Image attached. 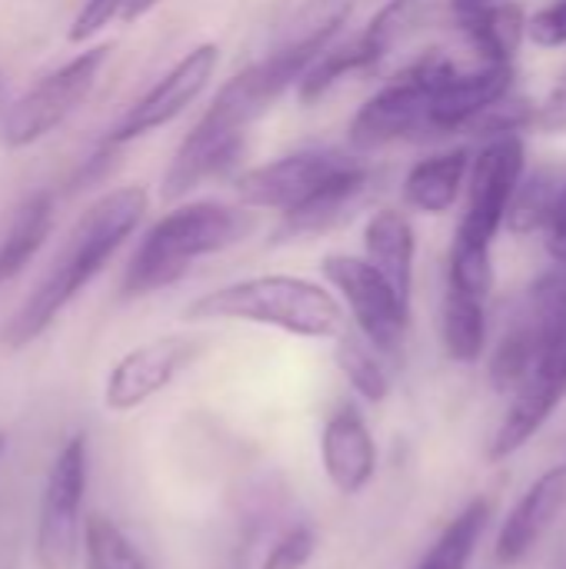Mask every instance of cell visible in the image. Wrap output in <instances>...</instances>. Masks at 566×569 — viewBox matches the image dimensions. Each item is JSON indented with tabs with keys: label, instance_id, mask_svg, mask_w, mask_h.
Masks as SVG:
<instances>
[{
	"label": "cell",
	"instance_id": "1",
	"mask_svg": "<svg viewBox=\"0 0 566 569\" xmlns=\"http://www.w3.org/2000/svg\"><path fill=\"white\" fill-rule=\"evenodd\" d=\"M354 3L350 0H317L297 20V30L260 63L240 70L234 80L220 87L207 113L193 123V130L180 140L160 193L163 200H180L197 190L203 180L230 170L244 147V130L290 90L304 70L340 37Z\"/></svg>",
	"mask_w": 566,
	"mask_h": 569
},
{
	"label": "cell",
	"instance_id": "2",
	"mask_svg": "<svg viewBox=\"0 0 566 569\" xmlns=\"http://www.w3.org/2000/svg\"><path fill=\"white\" fill-rule=\"evenodd\" d=\"M147 213L143 187H120L103 193L87 213L73 223L70 237L63 240L60 253L53 257L50 270L37 283V290L20 303V310L3 327L0 340L7 347L33 343L60 313L63 307L107 267V260L120 250V243L137 230Z\"/></svg>",
	"mask_w": 566,
	"mask_h": 569
},
{
	"label": "cell",
	"instance_id": "3",
	"mask_svg": "<svg viewBox=\"0 0 566 569\" xmlns=\"http://www.w3.org/2000/svg\"><path fill=\"white\" fill-rule=\"evenodd\" d=\"M250 230V217L224 203H187L163 213L137 243L123 270V297H147L173 287L200 257L237 243Z\"/></svg>",
	"mask_w": 566,
	"mask_h": 569
},
{
	"label": "cell",
	"instance_id": "4",
	"mask_svg": "<svg viewBox=\"0 0 566 569\" xmlns=\"http://www.w3.org/2000/svg\"><path fill=\"white\" fill-rule=\"evenodd\" d=\"M190 320H244L284 330L290 337L324 340L344 333V310L320 283L270 273L227 283L214 293H203L187 310Z\"/></svg>",
	"mask_w": 566,
	"mask_h": 569
},
{
	"label": "cell",
	"instance_id": "5",
	"mask_svg": "<svg viewBox=\"0 0 566 569\" xmlns=\"http://www.w3.org/2000/svg\"><path fill=\"white\" fill-rule=\"evenodd\" d=\"M454 70V60L444 53H427L400 70L390 83H384L350 120V147L367 153L404 137L427 133V107L434 87Z\"/></svg>",
	"mask_w": 566,
	"mask_h": 569
},
{
	"label": "cell",
	"instance_id": "6",
	"mask_svg": "<svg viewBox=\"0 0 566 569\" xmlns=\"http://www.w3.org/2000/svg\"><path fill=\"white\" fill-rule=\"evenodd\" d=\"M90 477V443L87 433L70 437L60 453L53 457L43 497L37 510V567L40 569H73L80 557V537H83V493Z\"/></svg>",
	"mask_w": 566,
	"mask_h": 569
},
{
	"label": "cell",
	"instance_id": "7",
	"mask_svg": "<svg viewBox=\"0 0 566 569\" xmlns=\"http://www.w3.org/2000/svg\"><path fill=\"white\" fill-rule=\"evenodd\" d=\"M110 57V47H93L67 60L60 70L47 73L37 87H30L3 117V143L20 150L37 140H43L50 130H57L93 90L97 73L103 70Z\"/></svg>",
	"mask_w": 566,
	"mask_h": 569
},
{
	"label": "cell",
	"instance_id": "8",
	"mask_svg": "<svg viewBox=\"0 0 566 569\" xmlns=\"http://www.w3.org/2000/svg\"><path fill=\"white\" fill-rule=\"evenodd\" d=\"M324 277L337 287L344 303L350 307L364 340L387 357H397L407 340L410 323V303H404L394 287L360 257L350 253H330L320 263Z\"/></svg>",
	"mask_w": 566,
	"mask_h": 569
},
{
	"label": "cell",
	"instance_id": "9",
	"mask_svg": "<svg viewBox=\"0 0 566 569\" xmlns=\"http://www.w3.org/2000/svg\"><path fill=\"white\" fill-rule=\"evenodd\" d=\"M520 177H524V140L517 133L490 137V143L474 160L467 210L454 240L467 247H490L507 217Z\"/></svg>",
	"mask_w": 566,
	"mask_h": 569
},
{
	"label": "cell",
	"instance_id": "10",
	"mask_svg": "<svg viewBox=\"0 0 566 569\" xmlns=\"http://www.w3.org/2000/svg\"><path fill=\"white\" fill-rule=\"evenodd\" d=\"M220 50L214 43H200L193 47L183 60H177L133 107H127V113L107 130L103 143L110 147H123L157 127H167L170 120H177L210 83L214 70H217Z\"/></svg>",
	"mask_w": 566,
	"mask_h": 569
},
{
	"label": "cell",
	"instance_id": "11",
	"mask_svg": "<svg viewBox=\"0 0 566 569\" xmlns=\"http://www.w3.org/2000/svg\"><path fill=\"white\" fill-rule=\"evenodd\" d=\"M350 160L354 153H344V150H297L290 157L247 170L237 180V193L247 207L280 210L284 217Z\"/></svg>",
	"mask_w": 566,
	"mask_h": 569
},
{
	"label": "cell",
	"instance_id": "12",
	"mask_svg": "<svg viewBox=\"0 0 566 569\" xmlns=\"http://www.w3.org/2000/svg\"><path fill=\"white\" fill-rule=\"evenodd\" d=\"M197 350L200 347L190 337H160L123 353L107 373L103 403L113 413H130L143 407L150 397H157L177 380V373L197 357Z\"/></svg>",
	"mask_w": 566,
	"mask_h": 569
},
{
	"label": "cell",
	"instance_id": "13",
	"mask_svg": "<svg viewBox=\"0 0 566 569\" xmlns=\"http://www.w3.org/2000/svg\"><path fill=\"white\" fill-rule=\"evenodd\" d=\"M514 87V67L510 63H484L480 70H450L430 93L427 107V133L447 137L457 130H467L490 103L507 97Z\"/></svg>",
	"mask_w": 566,
	"mask_h": 569
},
{
	"label": "cell",
	"instance_id": "14",
	"mask_svg": "<svg viewBox=\"0 0 566 569\" xmlns=\"http://www.w3.org/2000/svg\"><path fill=\"white\" fill-rule=\"evenodd\" d=\"M320 463L334 490H340L344 497H354L370 487L377 473V443L357 407L344 403L324 423Z\"/></svg>",
	"mask_w": 566,
	"mask_h": 569
},
{
	"label": "cell",
	"instance_id": "15",
	"mask_svg": "<svg viewBox=\"0 0 566 569\" xmlns=\"http://www.w3.org/2000/svg\"><path fill=\"white\" fill-rule=\"evenodd\" d=\"M566 507V467H554L547 473H540L527 493L514 503V510L507 513L500 533H497V563L500 567H514L520 563L540 540L544 533L557 523V517Z\"/></svg>",
	"mask_w": 566,
	"mask_h": 569
},
{
	"label": "cell",
	"instance_id": "16",
	"mask_svg": "<svg viewBox=\"0 0 566 569\" xmlns=\"http://www.w3.org/2000/svg\"><path fill=\"white\" fill-rule=\"evenodd\" d=\"M370 187V167L354 157L347 167H340L330 180H324L304 203L284 213V237H307L324 233L350 217V210L364 200Z\"/></svg>",
	"mask_w": 566,
	"mask_h": 569
},
{
	"label": "cell",
	"instance_id": "17",
	"mask_svg": "<svg viewBox=\"0 0 566 569\" xmlns=\"http://www.w3.org/2000/svg\"><path fill=\"white\" fill-rule=\"evenodd\" d=\"M364 247H367V263L394 287V293L410 303L414 290V227L400 210H377L367 220L364 230Z\"/></svg>",
	"mask_w": 566,
	"mask_h": 569
},
{
	"label": "cell",
	"instance_id": "18",
	"mask_svg": "<svg viewBox=\"0 0 566 569\" xmlns=\"http://www.w3.org/2000/svg\"><path fill=\"white\" fill-rule=\"evenodd\" d=\"M470 170L467 150H447L410 167L404 180V200L420 213H444L457 203L460 187Z\"/></svg>",
	"mask_w": 566,
	"mask_h": 569
},
{
	"label": "cell",
	"instance_id": "19",
	"mask_svg": "<svg viewBox=\"0 0 566 569\" xmlns=\"http://www.w3.org/2000/svg\"><path fill=\"white\" fill-rule=\"evenodd\" d=\"M53 227V193L37 190L17 210L0 240V287L27 270V263L40 253Z\"/></svg>",
	"mask_w": 566,
	"mask_h": 569
},
{
	"label": "cell",
	"instance_id": "20",
	"mask_svg": "<svg viewBox=\"0 0 566 569\" xmlns=\"http://www.w3.org/2000/svg\"><path fill=\"white\" fill-rule=\"evenodd\" d=\"M467 40L477 47L484 63H510V57L520 50L524 33H527V13L524 7L504 0L490 10H480L474 17L457 20Z\"/></svg>",
	"mask_w": 566,
	"mask_h": 569
},
{
	"label": "cell",
	"instance_id": "21",
	"mask_svg": "<svg viewBox=\"0 0 566 569\" xmlns=\"http://www.w3.org/2000/svg\"><path fill=\"white\" fill-rule=\"evenodd\" d=\"M490 513H494L490 500H484V497L470 500V503L447 523V530L434 540V547L424 553V560L414 569L470 567V560H474V553H477V547H480V540H484V533H487V527H490Z\"/></svg>",
	"mask_w": 566,
	"mask_h": 569
},
{
	"label": "cell",
	"instance_id": "22",
	"mask_svg": "<svg viewBox=\"0 0 566 569\" xmlns=\"http://www.w3.org/2000/svg\"><path fill=\"white\" fill-rule=\"evenodd\" d=\"M444 350L457 363H477L487 350V300L447 290L444 297Z\"/></svg>",
	"mask_w": 566,
	"mask_h": 569
},
{
	"label": "cell",
	"instance_id": "23",
	"mask_svg": "<svg viewBox=\"0 0 566 569\" xmlns=\"http://www.w3.org/2000/svg\"><path fill=\"white\" fill-rule=\"evenodd\" d=\"M424 13H427L424 0H387L370 17L364 33H357V47L367 60V70H374L397 43H404L420 27Z\"/></svg>",
	"mask_w": 566,
	"mask_h": 569
},
{
	"label": "cell",
	"instance_id": "24",
	"mask_svg": "<svg viewBox=\"0 0 566 569\" xmlns=\"http://www.w3.org/2000/svg\"><path fill=\"white\" fill-rule=\"evenodd\" d=\"M564 187V177L560 170H534L530 177H520L514 197H510V207H507V217L504 223L510 227V233H534V230H544L547 220H550V210H554V200Z\"/></svg>",
	"mask_w": 566,
	"mask_h": 569
},
{
	"label": "cell",
	"instance_id": "25",
	"mask_svg": "<svg viewBox=\"0 0 566 569\" xmlns=\"http://www.w3.org/2000/svg\"><path fill=\"white\" fill-rule=\"evenodd\" d=\"M83 569H150L133 540L103 513H90L83 520Z\"/></svg>",
	"mask_w": 566,
	"mask_h": 569
},
{
	"label": "cell",
	"instance_id": "26",
	"mask_svg": "<svg viewBox=\"0 0 566 569\" xmlns=\"http://www.w3.org/2000/svg\"><path fill=\"white\" fill-rule=\"evenodd\" d=\"M540 357V333L537 327L520 317L507 333L504 340L497 343L494 357H490V380L500 393H514L530 373H534V363Z\"/></svg>",
	"mask_w": 566,
	"mask_h": 569
},
{
	"label": "cell",
	"instance_id": "27",
	"mask_svg": "<svg viewBox=\"0 0 566 569\" xmlns=\"http://www.w3.org/2000/svg\"><path fill=\"white\" fill-rule=\"evenodd\" d=\"M334 360L340 367V373L347 377V383L370 403H384L387 393H390V377H387V367L380 363V353L354 337V333H337V350H334Z\"/></svg>",
	"mask_w": 566,
	"mask_h": 569
},
{
	"label": "cell",
	"instance_id": "28",
	"mask_svg": "<svg viewBox=\"0 0 566 569\" xmlns=\"http://www.w3.org/2000/svg\"><path fill=\"white\" fill-rule=\"evenodd\" d=\"M494 287V267H490V247H467L457 243L450 247V260H447V290L457 293H470L487 300Z\"/></svg>",
	"mask_w": 566,
	"mask_h": 569
},
{
	"label": "cell",
	"instance_id": "29",
	"mask_svg": "<svg viewBox=\"0 0 566 569\" xmlns=\"http://www.w3.org/2000/svg\"><path fill=\"white\" fill-rule=\"evenodd\" d=\"M314 550H317L314 530L297 523L274 540V547L264 560V569H304L314 560Z\"/></svg>",
	"mask_w": 566,
	"mask_h": 569
},
{
	"label": "cell",
	"instance_id": "30",
	"mask_svg": "<svg viewBox=\"0 0 566 569\" xmlns=\"http://www.w3.org/2000/svg\"><path fill=\"white\" fill-rule=\"evenodd\" d=\"M123 7H127V0H83V7H80V13L73 17L67 37H70L73 43L90 40V37L100 33L110 20H117V17L123 13Z\"/></svg>",
	"mask_w": 566,
	"mask_h": 569
},
{
	"label": "cell",
	"instance_id": "31",
	"mask_svg": "<svg viewBox=\"0 0 566 569\" xmlns=\"http://www.w3.org/2000/svg\"><path fill=\"white\" fill-rule=\"evenodd\" d=\"M527 37L537 47H566V0H554L527 20Z\"/></svg>",
	"mask_w": 566,
	"mask_h": 569
},
{
	"label": "cell",
	"instance_id": "32",
	"mask_svg": "<svg viewBox=\"0 0 566 569\" xmlns=\"http://www.w3.org/2000/svg\"><path fill=\"white\" fill-rule=\"evenodd\" d=\"M547 250L557 263H566V180L554 200V210H550V220H547Z\"/></svg>",
	"mask_w": 566,
	"mask_h": 569
},
{
	"label": "cell",
	"instance_id": "33",
	"mask_svg": "<svg viewBox=\"0 0 566 569\" xmlns=\"http://www.w3.org/2000/svg\"><path fill=\"white\" fill-rule=\"evenodd\" d=\"M540 123L554 133H566V77L560 80V87L550 93L544 113H540Z\"/></svg>",
	"mask_w": 566,
	"mask_h": 569
},
{
	"label": "cell",
	"instance_id": "34",
	"mask_svg": "<svg viewBox=\"0 0 566 569\" xmlns=\"http://www.w3.org/2000/svg\"><path fill=\"white\" fill-rule=\"evenodd\" d=\"M497 3H504V0H450V10H454L457 20H464V17H474L480 10H490Z\"/></svg>",
	"mask_w": 566,
	"mask_h": 569
},
{
	"label": "cell",
	"instance_id": "35",
	"mask_svg": "<svg viewBox=\"0 0 566 569\" xmlns=\"http://www.w3.org/2000/svg\"><path fill=\"white\" fill-rule=\"evenodd\" d=\"M160 0H127V7H123V13H120V20H137V17H143L147 10H153Z\"/></svg>",
	"mask_w": 566,
	"mask_h": 569
},
{
	"label": "cell",
	"instance_id": "36",
	"mask_svg": "<svg viewBox=\"0 0 566 569\" xmlns=\"http://www.w3.org/2000/svg\"><path fill=\"white\" fill-rule=\"evenodd\" d=\"M7 453V433H0V457Z\"/></svg>",
	"mask_w": 566,
	"mask_h": 569
}]
</instances>
